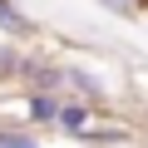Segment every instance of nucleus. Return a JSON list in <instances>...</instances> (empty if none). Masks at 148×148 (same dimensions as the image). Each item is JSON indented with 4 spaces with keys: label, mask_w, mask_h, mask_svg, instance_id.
Segmentation results:
<instances>
[{
    "label": "nucleus",
    "mask_w": 148,
    "mask_h": 148,
    "mask_svg": "<svg viewBox=\"0 0 148 148\" xmlns=\"http://www.w3.org/2000/svg\"><path fill=\"white\" fill-rule=\"evenodd\" d=\"M99 114H104V109H94V104H89V99H79V94H59V114H54V133L74 143V133H79V128H89V123H94Z\"/></svg>",
    "instance_id": "nucleus-4"
},
{
    "label": "nucleus",
    "mask_w": 148,
    "mask_h": 148,
    "mask_svg": "<svg viewBox=\"0 0 148 148\" xmlns=\"http://www.w3.org/2000/svg\"><path fill=\"white\" fill-rule=\"evenodd\" d=\"M20 64H25V45L0 35V84H15L20 79Z\"/></svg>",
    "instance_id": "nucleus-8"
},
{
    "label": "nucleus",
    "mask_w": 148,
    "mask_h": 148,
    "mask_svg": "<svg viewBox=\"0 0 148 148\" xmlns=\"http://www.w3.org/2000/svg\"><path fill=\"white\" fill-rule=\"evenodd\" d=\"M0 35H5V40H20V45H35L45 30H40V20L20 5V0H0Z\"/></svg>",
    "instance_id": "nucleus-6"
},
{
    "label": "nucleus",
    "mask_w": 148,
    "mask_h": 148,
    "mask_svg": "<svg viewBox=\"0 0 148 148\" xmlns=\"http://www.w3.org/2000/svg\"><path fill=\"white\" fill-rule=\"evenodd\" d=\"M94 5L109 15V20H123V25H138V15H143V5L148 0H94Z\"/></svg>",
    "instance_id": "nucleus-9"
},
{
    "label": "nucleus",
    "mask_w": 148,
    "mask_h": 148,
    "mask_svg": "<svg viewBox=\"0 0 148 148\" xmlns=\"http://www.w3.org/2000/svg\"><path fill=\"white\" fill-rule=\"evenodd\" d=\"M25 109H20V123H30L35 133H54V114H59V94H49V89H25V99H20Z\"/></svg>",
    "instance_id": "nucleus-5"
},
{
    "label": "nucleus",
    "mask_w": 148,
    "mask_h": 148,
    "mask_svg": "<svg viewBox=\"0 0 148 148\" xmlns=\"http://www.w3.org/2000/svg\"><path fill=\"white\" fill-rule=\"evenodd\" d=\"M143 148H148V138H143Z\"/></svg>",
    "instance_id": "nucleus-10"
},
{
    "label": "nucleus",
    "mask_w": 148,
    "mask_h": 148,
    "mask_svg": "<svg viewBox=\"0 0 148 148\" xmlns=\"http://www.w3.org/2000/svg\"><path fill=\"white\" fill-rule=\"evenodd\" d=\"M138 133L123 123V119H109V114H99L89 128H79V133H74V143H79V148H123V143H133Z\"/></svg>",
    "instance_id": "nucleus-3"
},
{
    "label": "nucleus",
    "mask_w": 148,
    "mask_h": 148,
    "mask_svg": "<svg viewBox=\"0 0 148 148\" xmlns=\"http://www.w3.org/2000/svg\"><path fill=\"white\" fill-rule=\"evenodd\" d=\"M64 94H79V99H89L94 109H104V114H109V104L119 99V84L104 74V64L64 59Z\"/></svg>",
    "instance_id": "nucleus-1"
},
{
    "label": "nucleus",
    "mask_w": 148,
    "mask_h": 148,
    "mask_svg": "<svg viewBox=\"0 0 148 148\" xmlns=\"http://www.w3.org/2000/svg\"><path fill=\"white\" fill-rule=\"evenodd\" d=\"M15 84H20V89H49V94H64V59L49 54V49H40V40L25 45V64H20V79H15Z\"/></svg>",
    "instance_id": "nucleus-2"
},
{
    "label": "nucleus",
    "mask_w": 148,
    "mask_h": 148,
    "mask_svg": "<svg viewBox=\"0 0 148 148\" xmlns=\"http://www.w3.org/2000/svg\"><path fill=\"white\" fill-rule=\"evenodd\" d=\"M0 148H45V143H40V133H35L30 123H20V119H0Z\"/></svg>",
    "instance_id": "nucleus-7"
}]
</instances>
